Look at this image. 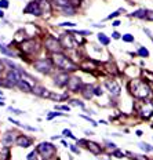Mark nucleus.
Wrapping results in <instances>:
<instances>
[{"instance_id": "1", "label": "nucleus", "mask_w": 153, "mask_h": 160, "mask_svg": "<svg viewBox=\"0 0 153 160\" xmlns=\"http://www.w3.org/2000/svg\"><path fill=\"white\" fill-rule=\"evenodd\" d=\"M128 90L135 98H139V99H145L146 97L151 94V88H149L148 83L139 79L131 80L128 83Z\"/></svg>"}, {"instance_id": "2", "label": "nucleus", "mask_w": 153, "mask_h": 160, "mask_svg": "<svg viewBox=\"0 0 153 160\" xmlns=\"http://www.w3.org/2000/svg\"><path fill=\"white\" fill-rule=\"evenodd\" d=\"M52 64L64 72H73L77 69V66L62 52H54L52 54Z\"/></svg>"}, {"instance_id": "3", "label": "nucleus", "mask_w": 153, "mask_h": 160, "mask_svg": "<svg viewBox=\"0 0 153 160\" xmlns=\"http://www.w3.org/2000/svg\"><path fill=\"white\" fill-rule=\"evenodd\" d=\"M134 108L144 119H149L153 115V101H146V99H142V101H139V102L135 104Z\"/></svg>"}, {"instance_id": "4", "label": "nucleus", "mask_w": 153, "mask_h": 160, "mask_svg": "<svg viewBox=\"0 0 153 160\" xmlns=\"http://www.w3.org/2000/svg\"><path fill=\"white\" fill-rule=\"evenodd\" d=\"M37 153H40L44 159H50L55 153V146L50 142H43L37 146Z\"/></svg>"}, {"instance_id": "5", "label": "nucleus", "mask_w": 153, "mask_h": 160, "mask_svg": "<svg viewBox=\"0 0 153 160\" xmlns=\"http://www.w3.org/2000/svg\"><path fill=\"white\" fill-rule=\"evenodd\" d=\"M44 46H46V48H47L48 51L52 52V54H54V52H59V50L62 48L59 40L52 38V36H48V38L44 40Z\"/></svg>"}, {"instance_id": "6", "label": "nucleus", "mask_w": 153, "mask_h": 160, "mask_svg": "<svg viewBox=\"0 0 153 160\" xmlns=\"http://www.w3.org/2000/svg\"><path fill=\"white\" fill-rule=\"evenodd\" d=\"M33 66H35L36 71H39L42 73H48L52 69V64L48 59H37V61L33 62Z\"/></svg>"}, {"instance_id": "7", "label": "nucleus", "mask_w": 153, "mask_h": 160, "mask_svg": "<svg viewBox=\"0 0 153 160\" xmlns=\"http://www.w3.org/2000/svg\"><path fill=\"white\" fill-rule=\"evenodd\" d=\"M68 88L71 90V91H73V92L81 91V88H83V82H81V79H79V78H69Z\"/></svg>"}, {"instance_id": "8", "label": "nucleus", "mask_w": 153, "mask_h": 160, "mask_svg": "<svg viewBox=\"0 0 153 160\" xmlns=\"http://www.w3.org/2000/svg\"><path fill=\"white\" fill-rule=\"evenodd\" d=\"M59 43H61L62 48L72 50V48L76 47V43H75V40H73V38L71 35H62L61 39H59Z\"/></svg>"}, {"instance_id": "9", "label": "nucleus", "mask_w": 153, "mask_h": 160, "mask_svg": "<svg viewBox=\"0 0 153 160\" xmlns=\"http://www.w3.org/2000/svg\"><path fill=\"white\" fill-rule=\"evenodd\" d=\"M26 14H33V15H42V10L40 6H39V2H31L25 8Z\"/></svg>"}, {"instance_id": "10", "label": "nucleus", "mask_w": 153, "mask_h": 160, "mask_svg": "<svg viewBox=\"0 0 153 160\" xmlns=\"http://www.w3.org/2000/svg\"><path fill=\"white\" fill-rule=\"evenodd\" d=\"M36 42H33V40H26V42L21 43V48L22 51L26 52V54H32V52H35L37 47H36Z\"/></svg>"}, {"instance_id": "11", "label": "nucleus", "mask_w": 153, "mask_h": 160, "mask_svg": "<svg viewBox=\"0 0 153 160\" xmlns=\"http://www.w3.org/2000/svg\"><path fill=\"white\" fill-rule=\"evenodd\" d=\"M68 82H69V76L66 73H59L54 78V83L58 87H65L68 86Z\"/></svg>"}, {"instance_id": "12", "label": "nucleus", "mask_w": 153, "mask_h": 160, "mask_svg": "<svg viewBox=\"0 0 153 160\" xmlns=\"http://www.w3.org/2000/svg\"><path fill=\"white\" fill-rule=\"evenodd\" d=\"M15 144L18 146H21V148H28V146H31V144H32V139L25 135H19L18 138L15 139Z\"/></svg>"}, {"instance_id": "13", "label": "nucleus", "mask_w": 153, "mask_h": 160, "mask_svg": "<svg viewBox=\"0 0 153 160\" xmlns=\"http://www.w3.org/2000/svg\"><path fill=\"white\" fill-rule=\"evenodd\" d=\"M105 86H106V88H108L113 95H119V94H120V87H119V84L116 82H112V80H111V82H106Z\"/></svg>"}, {"instance_id": "14", "label": "nucleus", "mask_w": 153, "mask_h": 160, "mask_svg": "<svg viewBox=\"0 0 153 160\" xmlns=\"http://www.w3.org/2000/svg\"><path fill=\"white\" fill-rule=\"evenodd\" d=\"M7 80L12 86H17V83L21 80V78H19V75H18V71H10L7 73Z\"/></svg>"}, {"instance_id": "15", "label": "nucleus", "mask_w": 153, "mask_h": 160, "mask_svg": "<svg viewBox=\"0 0 153 160\" xmlns=\"http://www.w3.org/2000/svg\"><path fill=\"white\" fill-rule=\"evenodd\" d=\"M32 92L36 95H39V97H50V94H51V92H48L46 88H43L42 86H33Z\"/></svg>"}, {"instance_id": "16", "label": "nucleus", "mask_w": 153, "mask_h": 160, "mask_svg": "<svg viewBox=\"0 0 153 160\" xmlns=\"http://www.w3.org/2000/svg\"><path fill=\"white\" fill-rule=\"evenodd\" d=\"M17 87H18L19 90H22V91H25V92H31L32 91V86L24 79H21L18 83H17Z\"/></svg>"}, {"instance_id": "17", "label": "nucleus", "mask_w": 153, "mask_h": 160, "mask_svg": "<svg viewBox=\"0 0 153 160\" xmlns=\"http://www.w3.org/2000/svg\"><path fill=\"white\" fill-rule=\"evenodd\" d=\"M3 142H4L6 146H11L15 142L14 132H6V134L3 135Z\"/></svg>"}, {"instance_id": "18", "label": "nucleus", "mask_w": 153, "mask_h": 160, "mask_svg": "<svg viewBox=\"0 0 153 160\" xmlns=\"http://www.w3.org/2000/svg\"><path fill=\"white\" fill-rule=\"evenodd\" d=\"M87 149L90 152H92L94 155H98V153H101V146H99L98 144H95V142L92 141H87Z\"/></svg>"}, {"instance_id": "19", "label": "nucleus", "mask_w": 153, "mask_h": 160, "mask_svg": "<svg viewBox=\"0 0 153 160\" xmlns=\"http://www.w3.org/2000/svg\"><path fill=\"white\" fill-rule=\"evenodd\" d=\"M10 158V148L8 146H0V160H8Z\"/></svg>"}, {"instance_id": "20", "label": "nucleus", "mask_w": 153, "mask_h": 160, "mask_svg": "<svg viewBox=\"0 0 153 160\" xmlns=\"http://www.w3.org/2000/svg\"><path fill=\"white\" fill-rule=\"evenodd\" d=\"M83 95H84V98H91L92 95H94V88H92V86H83Z\"/></svg>"}, {"instance_id": "21", "label": "nucleus", "mask_w": 153, "mask_h": 160, "mask_svg": "<svg viewBox=\"0 0 153 160\" xmlns=\"http://www.w3.org/2000/svg\"><path fill=\"white\" fill-rule=\"evenodd\" d=\"M52 4L58 8H65L69 6V0H52Z\"/></svg>"}, {"instance_id": "22", "label": "nucleus", "mask_w": 153, "mask_h": 160, "mask_svg": "<svg viewBox=\"0 0 153 160\" xmlns=\"http://www.w3.org/2000/svg\"><path fill=\"white\" fill-rule=\"evenodd\" d=\"M39 2V6H40V10H42V14L43 12H50V4L47 3V0H37Z\"/></svg>"}, {"instance_id": "23", "label": "nucleus", "mask_w": 153, "mask_h": 160, "mask_svg": "<svg viewBox=\"0 0 153 160\" xmlns=\"http://www.w3.org/2000/svg\"><path fill=\"white\" fill-rule=\"evenodd\" d=\"M87 68H90L88 71H92V69H95V64L92 61H84L81 64V69H84V71H87Z\"/></svg>"}, {"instance_id": "24", "label": "nucleus", "mask_w": 153, "mask_h": 160, "mask_svg": "<svg viewBox=\"0 0 153 160\" xmlns=\"http://www.w3.org/2000/svg\"><path fill=\"white\" fill-rule=\"evenodd\" d=\"M98 40H99V42H101L104 46H108V44H109V42H111L108 36L104 35V33H98Z\"/></svg>"}, {"instance_id": "25", "label": "nucleus", "mask_w": 153, "mask_h": 160, "mask_svg": "<svg viewBox=\"0 0 153 160\" xmlns=\"http://www.w3.org/2000/svg\"><path fill=\"white\" fill-rule=\"evenodd\" d=\"M145 14H146V10H138V11L132 12V14H130V15L135 17V18H145Z\"/></svg>"}, {"instance_id": "26", "label": "nucleus", "mask_w": 153, "mask_h": 160, "mask_svg": "<svg viewBox=\"0 0 153 160\" xmlns=\"http://www.w3.org/2000/svg\"><path fill=\"white\" fill-rule=\"evenodd\" d=\"M26 38H25V32L24 31H19V32H17V35H15V42H24Z\"/></svg>"}, {"instance_id": "27", "label": "nucleus", "mask_w": 153, "mask_h": 160, "mask_svg": "<svg viewBox=\"0 0 153 160\" xmlns=\"http://www.w3.org/2000/svg\"><path fill=\"white\" fill-rule=\"evenodd\" d=\"M62 11H64V15H73L75 14V8H73L72 6H68V7L62 8Z\"/></svg>"}, {"instance_id": "28", "label": "nucleus", "mask_w": 153, "mask_h": 160, "mask_svg": "<svg viewBox=\"0 0 153 160\" xmlns=\"http://www.w3.org/2000/svg\"><path fill=\"white\" fill-rule=\"evenodd\" d=\"M0 51H2V52H3V54L8 55V57H12V55H14V54H12V52H11V51H10V50H7V48H6V46H3V44H2V43H0Z\"/></svg>"}, {"instance_id": "29", "label": "nucleus", "mask_w": 153, "mask_h": 160, "mask_svg": "<svg viewBox=\"0 0 153 160\" xmlns=\"http://www.w3.org/2000/svg\"><path fill=\"white\" fill-rule=\"evenodd\" d=\"M139 146H141V149H144V151H146V152H153V146H151L149 144L142 142V144H139Z\"/></svg>"}, {"instance_id": "30", "label": "nucleus", "mask_w": 153, "mask_h": 160, "mask_svg": "<svg viewBox=\"0 0 153 160\" xmlns=\"http://www.w3.org/2000/svg\"><path fill=\"white\" fill-rule=\"evenodd\" d=\"M0 86H4V87H8V88L14 87V86H12V84L8 82L7 79H2V80H0Z\"/></svg>"}, {"instance_id": "31", "label": "nucleus", "mask_w": 153, "mask_h": 160, "mask_svg": "<svg viewBox=\"0 0 153 160\" xmlns=\"http://www.w3.org/2000/svg\"><path fill=\"white\" fill-rule=\"evenodd\" d=\"M128 155L131 156L132 160H148L145 156H139V155H135V153H128Z\"/></svg>"}, {"instance_id": "32", "label": "nucleus", "mask_w": 153, "mask_h": 160, "mask_svg": "<svg viewBox=\"0 0 153 160\" xmlns=\"http://www.w3.org/2000/svg\"><path fill=\"white\" fill-rule=\"evenodd\" d=\"M121 38H123V40H124V42H127V43L134 42V36L130 35V33H127V35H124V36H121Z\"/></svg>"}, {"instance_id": "33", "label": "nucleus", "mask_w": 153, "mask_h": 160, "mask_svg": "<svg viewBox=\"0 0 153 160\" xmlns=\"http://www.w3.org/2000/svg\"><path fill=\"white\" fill-rule=\"evenodd\" d=\"M138 54L141 55V57H148V55H149V51H148V50H146L145 47H141V48L138 50Z\"/></svg>"}, {"instance_id": "34", "label": "nucleus", "mask_w": 153, "mask_h": 160, "mask_svg": "<svg viewBox=\"0 0 153 160\" xmlns=\"http://www.w3.org/2000/svg\"><path fill=\"white\" fill-rule=\"evenodd\" d=\"M50 98H52V99H65V98H68V94H64V95H57V94H50Z\"/></svg>"}, {"instance_id": "35", "label": "nucleus", "mask_w": 153, "mask_h": 160, "mask_svg": "<svg viewBox=\"0 0 153 160\" xmlns=\"http://www.w3.org/2000/svg\"><path fill=\"white\" fill-rule=\"evenodd\" d=\"M28 160H39L37 159V151L29 153V155H28Z\"/></svg>"}, {"instance_id": "36", "label": "nucleus", "mask_w": 153, "mask_h": 160, "mask_svg": "<svg viewBox=\"0 0 153 160\" xmlns=\"http://www.w3.org/2000/svg\"><path fill=\"white\" fill-rule=\"evenodd\" d=\"M145 18H146V19H149V21H153V10H151V11H148V10H146Z\"/></svg>"}, {"instance_id": "37", "label": "nucleus", "mask_w": 153, "mask_h": 160, "mask_svg": "<svg viewBox=\"0 0 153 160\" xmlns=\"http://www.w3.org/2000/svg\"><path fill=\"white\" fill-rule=\"evenodd\" d=\"M62 115H64V113H59V112H51V113H50V115L47 116V119L51 120L52 118H57V116H62Z\"/></svg>"}, {"instance_id": "38", "label": "nucleus", "mask_w": 153, "mask_h": 160, "mask_svg": "<svg viewBox=\"0 0 153 160\" xmlns=\"http://www.w3.org/2000/svg\"><path fill=\"white\" fill-rule=\"evenodd\" d=\"M80 4V0H69V6H72L73 8L76 7V6Z\"/></svg>"}, {"instance_id": "39", "label": "nucleus", "mask_w": 153, "mask_h": 160, "mask_svg": "<svg viewBox=\"0 0 153 160\" xmlns=\"http://www.w3.org/2000/svg\"><path fill=\"white\" fill-rule=\"evenodd\" d=\"M65 137H69V138H73V139H76L75 138V135H72V132H71V130H64V132H62Z\"/></svg>"}, {"instance_id": "40", "label": "nucleus", "mask_w": 153, "mask_h": 160, "mask_svg": "<svg viewBox=\"0 0 153 160\" xmlns=\"http://www.w3.org/2000/svg\"><path fill=\"white\" fill-rule=\"evenodd\" d=\"M81 118H83V119H86V120H88V122L91 123L92 126H97V122H95V120H92L91 118H88V116H84V115H81Z\"/></svg>"}, {"instance_id": "41", "label": "nucleus", "mask_w": 153, "mask_h": 160, "mask_svg": "<svg viewBox=\"0 0 153 160\" xmlns=\"http://www.w3.org/2000/svg\"><path fill=\"white\" fill-rule=\"evenodd\" d=\"M0 7H2V8H7L8 7V2H7V0H0Z\"/></svg>"}, {"instance_id": "42", "label": "nucleus", "mask_w": 153, "mask_h": 160, "mask_svg": "<svg viewBox=\"0 0 153 160\" xmlns=\"http://www.w3.org/2000/svg\"><path fill=\"white\" fill-rule=\"evenodd\" d=\"M76 24H73V22H62V24H59V26H69V28H72Z\"/></svg>"}, {"instance_id": "43", "label": "nucleus", "mask_w": 153, "mask_h": 160, "mask_svg": "<svg viewBox=\"0 0 153 160\" xmlns=\"http://www.w3.org/2000/svg\"><path fill=\"white\" fill-rule=\"evenodd\" d=\"M94 94H95V95H102L101 87H95V88H94Z\"/></svg>"}, {"instance_id": "44", "label": "nucleus", "mask_w": 153, "mask_h": 160, "mask_svg": "<svg viewBox=\"0 0 153 160\" xmlns=\"http://www.w3.org/2000/svg\"><path fill=\"white\" fill-rule=\"evenodd\" d=\"M117 15H119V11H116V12H112L111 15H108V18H106V19H112V18H116V17H117Z\"/></svg>"}, {"instance_id": "45", "label": "nucleus", "mask_w": 153, "mask_h": 160, "mask_svg": "<svg viewBox=\"0 0 153 160\" xmlns=\"http://www.w3.org/2000/svg\"><path fill=\"white\" fill-rule=\"evenodd\" d=\"M113 155L117 156V158H124V155H123V153H121L120 151H115V152H113Z\"/></svg>"}, {"instance_id": "46", "label": "nucleus", "mask_w": 153, "mask_h": 160, "mask_svg": "<svg viewBox=\"0 0 153 160\" xmlns=\"http://www.w3.org/2000/svg\"><path fill=\"white\" fill-rule=\"evenodd\" d=\"M72 105H79V106H81V108H84V105H83L80 101H72Z\"/></svg>"}, {"instance_id": "47", "label": "nucleus", "mask_w": 153, "mask_h": 160, "mask_svg": "<svg viewBox=\"0 0 153 160\" xmlns=\"http://www.w3.org/2000/svg\"><path fill=\"white\" fill-rule=\"evenodd\" d=\"M69 146H71V149H72V152H73V153H79V152H80L77 148H76V146H72V145H69Z\"/></svg>"}, {"instance_id": "48", "label": "nucleus", "mask_w": 153, "mask_h": 160, "mask_svg": "<svg viewBox=\"0 0 153 160\" xmlns=\"http://www.w3.org/2000/svg\"><path fill=\"white\" fill-rule=\"evenodd\" d=\"M113 39H120V35H119V33L117 32H113Z\"/></svg>"}, {"instance_id": "49", "label": "nucleus", "mask_w": 153, "mask_h": 160, "mask_svg": "<svg viewBox=\"0 0 153 160\" xmlns=\"http://www.w3.org/2000/svg\"><path fill=\"white\" fill-rule=\"evenodd\" d=\"M108 146H109L111 149H116V145H115V144H112V142H108Z\"/></svg>"}, {"instance_id": "50", "label": "nucleus", "mask_w": 153, "mask_h": 160, "mask_svg": "<svg viewBox=\"0 0 153 160\" xmlns=\"http://www.w3.org/2000/svg\"><path fill=\"white\" fill-rule=\"evenodd\" d=\"M3 71H4V65H3V62L0 61V73H2Z\"/></svg>"}, {"instance_id": "51", "label": "nucleus", "mask_w": 153, "mask_h": 160, "mask_svg": "<svg viewBox=\"0 0 153 160\" xmlns=\"http://www.w3.org/2000/svg\"><path fill=\"white\" fill-rule=\"evenodd\" d=\"M119 25H120V21H115V22H113V26H119Z\"/></svg>"}, {"instance_id": "52", "label": "nucleus", "mask_w": 153, "mask_h": 160, "mask_svg": "<svg viewBox=\"0 0 153 160\" xmlns=\"http://www.w3.org/2000/svg\"><path fill=\"white\" fill-rule=\"evenodd\" d=\"M3 17H4V14H3V11L0 10V18H3Z\"/></svg>"}]
</instances>
